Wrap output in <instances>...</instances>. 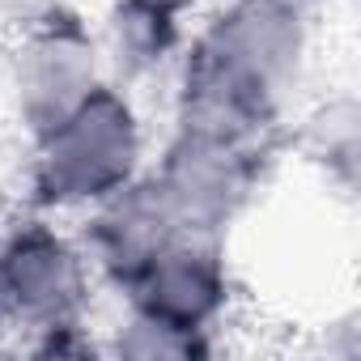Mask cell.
<instances>
[{
  "label": "cell",
  "instance_id": "cell-14",
  "mask_svg": "<svg viewBox=\"0 0 361 361\" xmlns=\"http://www.w3.org/2000/svg\"><path fill=\"white\" fill-rule=\"evenodd\" d=\"M9 221H13V217H9V209H5V200H0V238H5V230H9Z\"/></svg>",
  "mask_w": 361,
  "mask_h": 361
},
{
  "label": "cell",
  "instance_id": "cell-11",
  "mask_svg": "<svg viewBox=\"0 0 361 361\" xmlns=\"http://www.w3.org/2000/svg\"><path fill=\"white\" fill-rule=\"evenodd\" d=\"M56 5H60V0H0V13L13 18L18 26H26V22H35V18L51 13Z\"/></svg>",
  "mask_w": 361,
  "mask_h": 361
},
{
  "label": "cell",
  "instance_id": "cell-3",
  "mask_svg": "<svg viewBox=\"0 0 361 361\" xmlns=\"http://www.w3.org/2000/svg\"><path fill=\"white\" fill-rule=\"evenodd\" d=\"M94 268L77 234L60 230L56 217L35 213L9 221L0 238V302L26 336L85 327L94 306Z\"/></svg>",
  "mask_w": 361,
  "mask_h": 361
},
{
  "label": "cell",
  "instance_id": "cell-4",
  "mask_svg": "<svg viewBox=\"0 0 361 361\" xmlns=\"http://www.w3.org/2000/svg\"><path fill=\"white\" fill-rule=\"evenodd\" d=\"M106 77L98 30H90L77 13L51 9L22 26L13 51H9V102L22 123V132L35 140L51 123H60L68 111H77Z\"/></svg>",
  "mask_w": 361,
  "mask_h": 361
},
{
  "label": "cell",
  "instance_id": "cell-10",
  "mask_svg": "<svg viewBox=\"0 0 361 361\" xmlns=\"http://www.w3.org/2000/svg\"><path fill=\"white\" fill-rule=\"evenodd\" d=\"M106 348L115 357H132V361H192V357L213 353V336L174 327V323H166L157 314H145V310L128 306V314L111 331Z\"/></svg>",
  "mask_w": 361,
  "mask_h": 361
},
{
  "label": "cell",
  "instance_id": "cell-1",
  "mask_svg": "<svg viewBox=\"0 0 361 361\" xmlns=\"http://www.w3.org/2000/svg\"><path fill=\"white\" fill-rule=\"evenodd\" d=\"M314 9L298 0H226L178 64L174 123L230 145L272 149L314 51Z\"/></svg>",
  "mask_w": 361,
  "mask_h": 361
},
{
  "label": "cell",
  "instance_id": "cell-9",
  "mask_svg": "<svg viewBox=\"0 0 361 361\" xmlns=\"http://www.w3.org/2000/svg\"><path fill=\"white\" fill-rule=\"evenodd\" d=\"M302 149L306 157L331 178L344 192L357 183V153H361V111L353 102V94H336L327 102H319L306 115L302 128Z\"/></svg>",
  "mask_w": 361,
  "mask_h": 361
},
{
  "label": "cell",
  "instance_id": "cell-15",
  "mask_svg": "<svg viewBox=\"0 0 361 361\" xmlns=\"http://www.w3.org/2000/svg\"><path fill=\"white\" fill-rule=\"evenodd\" d=\"M298 5H306V9H319V5H331V0H298Z\"/></svg>",
  "mask_w": 361,
  "mask_h": 361
},
{
  "label": "cell",
  "instance_id": "cell-13",
  "mask_svg": "<svg viewBox=\"0 0 361 361\" xmlns=\"http://www.w3.org/2000/svg\"><path fill=\"white\" fill-rule=\"evenodd\" d=\"M18 327H13V319H9V310H5V302H0V348L9 344V336H13Z\"/></svg>",
  "mask_w": 361,
  "mask_h": 361
},
{
  "label": "cell",
  "instance_id": "cell-8",
  "mask_svg": "<svg viewBox=\"0 0 361 361\" xmlns=\"http://www.w3.org/2000/svg\"><path fill=\"white\" fill-rule=\"evenodd\" d=\"M183 22L188 18H174L157 5H145V0H115L98 30L106 77L115 85H136L166 73L170 64H183L188 51Z\"/></svg>",
  "mask_w": 361,
  "mask_h": 361
},
{
  "label": "cell",
  "instance_id": "cell-2",
  "mask_svg": "<svg viewBox=\"0 0 361 361\" xmlns=\"http://www.w3.org/2000/svg\"><path fill=\"white\" fill-rule=\"evenodd\" d=\"M149 170V132L128 85L102 81L77 111L30 140L35 213H90Z\"/></svg>",
  "mask_w": 361,
  "mask_h": 361
},
{
  "label": "cell",
  "instance_id": "cell-5",
  "mask_svg": "<svg viewBox=\"0 0 361 361\" xmlns=\"http://www.w3.org/2000/svg\"><path fill=\"white\" fill-rule=\"evenodd\" d=\"M268 153L272 149L230 145L217 136L174 128L161 157L149 166V183L166 200L178 230L221 238L255 200Z\"/></svg>",
  "mask_w": 361,
  "mask_h": 361
},
{
  "label": "cell",
  "instance_id": "cell-6",
  "mask_svg": "<svg viewBox=\"0 0 361 361\" xmlns=\"http://www.w3.org/2000/svg\"><path fill=\"white\" fill-rule=\"evenodd\" d=\"M234 268L226 259L221 238L213 234H174L157 259L123 289L128 306L157 314L174 327L213 336L234 306Z\"/></svg>",
  "mask_w": 361,
  "mask_h": 361
},
{
  "label": "cell",
  "instance_id": "cell-7",
  "mask_svg": "<svg viewBox=\"0 0 361 361\" xmlns=\"http://www.w3.org/2000/svg\"><path fill=\"white\" fill-rule=\"evenodd\" d=\"M174 234H183V230L174 226L166 200L157 196V188L149 183V170H145L132 188H123L111 200L81 213L77 243L94 268V276L123 293Z\"/></svg>",
  "mask_w": 361,
  "mask_h": 361
},
{
  "label": "cell",
  "instance_id": "cell-12",
  "mask_svg": "<svg viewBox=\"0 0 361 361\" xmlns=\"http://www.w3.org/2000/svg\"><path fill=\"white\" fill-rule=\"evenodd\" d=\"M145 5H157V9H166V13H174V18H188V13L200 9V0H145Z\"/></svg>",
  "mask_w": 361,
  "mask_h": 361
}]
</instances>
